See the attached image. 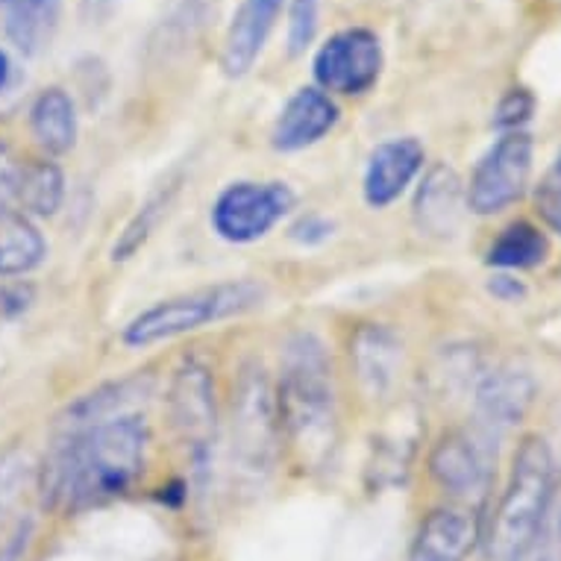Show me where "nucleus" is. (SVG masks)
Masks as SVG:
<instances>
[{
    "label": "nucleus",
    "mask_w": 561,
    "mask_h": 561,
    "mask_svg": "<svg viewBox=\"0 0 561 561\" xmlns=\"http://www.w3.org/2000/svg\"><path fill=\"white\" fill-rule=\"evenodd\" d=\"M150 433L136 412L71 435H56L42 468V500L50 508H85L124 494L145 470Z\"/></svg>",
    "instance_id": "nucleus-1"
},
{
    "label": "nucleus",
    "mask_w": 561,
    "mask_h": 561,
    "mask_svg": "<svg viewBox=\"0 0 561 561\" xmlns=\"http://www.w3.org/2000/svg\"><path fill=\"white\" fill-rule=\"evenodd\" d=\"M279 433L306 465H323L339 442V414L332 391L330 359L314 335L288 341L283 377L276 386Z\"/></svg>",
    "instance_id": "nucleus-2"
},
{
    "label": "nucleus",
    "mask_w": 561,
    "mask_h": 561,
    "mask_svg": "<svg viewBox=\"0 0 561 561\" xmlns=\"http://www.w3.org/2000/svg\"><path fill=\"white\" fill-rule=\"evenodd\" d=\"M262 300H265V288L253 279H227V283H215V286L194 288V291L165 297V300H157L148 309H141L136 318L127 321L121 341L136 350L153 347L162 341L183 339L203 327L241 318V314L259 309Z\"/></svg>",
    "instance_id": "nucleus-3"
},
{
    "label": "nucleus",
    "mask_w": 561,
    "mask_h": 561,
    "mask_svg": "<svg viewBox=\"0 0 561 561\" xmlns=\"http://www.w3.org/2000/svg\"><path fill=\"white\" fill-rule=\"evenodd\" d=\"M556 491V465L543 438L529 435L517 447L506 491L488 524L482 543L491 561H512L541 524Z\"/></svg>",
    "instance_id": "nucleus-4"
},
{
    "label": "nucleus",
    "mask_w": 561,
    "mask_h": 561,
    "mask_svg": "<svg viewBox=\"0 0 561 561\" xmlns=\"http://www.w3.org/2000/svg\"><path fill=\"white\" fill-rule=\"evenodd\" d=\"M279 414H276V388L262 368L248 365L241 370L230 409L232 465L244 477H265L274 468L279 450Z\"/></svg>",
    "instance_id": "nucleus-5"
},
{
    "label": "nucleus",
    "mask_w": 561,
    "mask_h": 561,
    "mask_svg": "<svg viewBox=\"0 0 561 561\" xmlns=\"http://www.w3.org/2000/svg\"><path fill=\"white\" fill-rule=\"evenodd\" d=\"M295 201L291 185L283 180H239L215 197L209 224L227 244H253L295 209Z\"/></svg>",
    "instance_id": "nucleus-6"
},
{
    "label": "nucleus",
    "mask_w": 561,
    "mask_h": 561,
    "mask_svg": "<svg viewBox=\"0 0 561 561\" xmlns=\"http://www.w3.org/2000/svg\"><path fill=\"white\" fill-rule=\"evenodd\" d=\"M535 141L526 129L500 133V138L479 159L465 188L468 209L473 215H497L524 197L533 176Z\"/></svg>",
    "instance_id": "nucleus-7"
},
{
    "label": "nucleus",
    "mask_w": 561,
    "mask_h": 561,
    "mask_svg": "<svg viewBox=\"0 0 561 561\" xmlns=\"http://www.w3.org/2000/svg\"><path fill=\"white\" fill-rule=\"evenodd\" d=\"M382 42L374 30L368 27H347L332 33L312 59V75L318 89L327 94H356L370 92L382 77Z\"/></svg>",
    "instance_id": "nucleus-8"
},
{
    "label": "nucleus",
    "mask_w": 561,
    "mask_h": 561,
    "mask_svg": "<svg viewBox=\"0 0 561 561\" xmlns=\"http://www.w3.org/2000/svg\"><path fill=\"white\" fill-rule=\"evenodd\" d=\"M168 417L180 444H185L197 461L206 459L218 435V400L215 377L201 359H185L168 386Z\"/></svg>",
    "instance_id": "nucleus-9"
},
{
    "label": "nucleus",
    "mask_w": 561,
    "mask_h": 561,
    "mask_svg": "<svg viewBox=\"0 0 561 561\" xmlns=\"http://www.w3.org/2000/svg\"><path fill=\"white\" fill-rule=\"evenodd\" d=\"M497 468V444L491 435L456 433L442 435L430 453V477L438 482L444 494L459 500H482L494 482Z\"/></svg>",
    "instance_id": "nucleus-10"
},
{
    "label": "nucleus",
    "mask_w": 561,
    "mask_h": 561,
    "mask_svg": "<svg viewBox=\"0 0 561 561\" xmlns=\"http://www.w3.org/2000/svg\"><path fill=\"white\" fill-rule=\"evenodd\" d=\"M426 150L414 136L388 138L370 150L365 176H362V197L370 209H386L405 194L414 176L424 171Z\"/></svg>",
    "instance_id": "nucleus-11"
},
{
    "label": "nucleus",
    "mask_w": 561,
    "mask_h": 561,
    "mask_svg": "<svg viewBox=\"0 0 561 561\" xmlns=\"http://www.w3.org/2000/svg\"><path fill=\"white\" fill-rule=\"evenodd\" d=\"M339 118L341 110L339 103L332 101V94L318 85H304L288 98L286 106L276 115L271 145L279 153H297V150L312 148L321 138L330 136Z\"/></svg>",
    "instance_id": "nucleus-12"
},
{
    "label": "nucleus",
    "mask_w": 561,
    "mask_h": 561,
    "mask_svg": "<svg viewBox=\"0 0 561 561\" xmlns=\"http://www.w3.org/2000/svg\"><path fill=\"white\" fill-rule=\"evenodd\" d=\"M403 365V341L391 327L365 323L350 335V368L370 400L391 394Z\"/></svg>",
    "instance_id": "nucleus-13"
},
{
    "label": "nucleus",
    "mask_w": 561,
    "mask_h": 561,
    "mask_svg": "<svg viewBox=\"0 0 561 561\" xmlns=\"http://www.w3.org/2000/svg\"><path fill=\"white\" fill-rule=\"evenodd\" d=\"M479 430L491 438L515 430L535 403V379L526 370L497 368L479 379L477 386Z\"/></svg>",
    "instance_id": "nucleus-14"
},
{
    "label": "nucleus",
    "mask_w": 561,
    "mask_h": 561,
    "mask_svg": "<svg viewBox=\"0 0 561 561\" xmlns=\"http://www.w3.org/2000/svg\"><path fill=\"white\" fill-rule=\"evenodd\" d=\"M283 3L286 0H241L239 12H236V19L227 30V38H224V75L239 80L256 65L259 54L265 50L267 38L274 33Z\"/></svg>",
    "instance_id": "nucleus-15"
},
{
    "label": "nucleus",
    "mask_w": 561,
    "mask_h": 561,
    "mask_svg": "<svg viewBox=\"0 0 561 561\" xmlns=\"http://www.w3.org/2000/svg\"><path fill=\"white\" fill-rule=\"evenodd\" d=\"M465 209H468V197L459 174L450 165L430 168L414 194V221L421 232L435 239H453Z\"/></svg>",
    "instance_id": "nucleus-16"
},
{
    "label": "nucleus",
    "mask_w": 561,
    "mask_h": 561,
    "mask_svg": "<svg viewBox=\"0 0 561 561\" xmlns=\"http://www.w3.org/2000/svg\"><path fill=\"white\" fill-rule=\"evenodd\" d=\"M477 517L465 508H435L426 515L412 543L414 561H465L479 541Z\"/></svg>",
    "instance_id": "nucleus-17"
},
{
    "label": "nucleus",
    "mask_w": 561,
    "mask_h": 561,
    "mask_svg": "<svg viewBox=\"0 0 561 561\" xmlns=\"http://www.w3.org/2000/svg\"><path fill=\"white\" fill-rule=\"evenodd\" d=\"M150 388L148 377H124L110 386L94 388L92 394L80 397L77 403L65 409V414L56 421V435H71L92 430L98 424H106L118 414H129V405L145 400Z\"/></svg>",
    "instance_id": "nucleus-18"
},
{
    "label": "nucleus",
    "mask_w": 561,
    "mask_h": 561,
    "mask_svg": "<svg viewBox=\"0 0 561 561\" xmlns=\"http://www.w3.org/2000/svg\"><path fill=\"white\" fill-rule=\"evenodd\" d=\"M30 129L36 145L50 157H62L77 145V106L71 94L50 85L30 106Z\"/></svg>",
    "instance_id": "nucleus-19"
},
{
    "label": "nucleus",
    "mask_w": 561,
    "mask_h": 561,
    "mask_svg": "<svg viewBox=\"0 0 561 561\" xmlns=\"http://www.w3.org/2000/svg\"><path fill=\"white\" fill-rule=\"evenodd\" d=\"M62 15V0H7L3 3V27L21 54H42Z\"/></svg>",
    "instance_id": "nucleus-20"
},
{
    "label": "nucleus",
    "mask_w": 561,
    "mask_h": 561,
    "mask_svg": "<svg viewBox=\"0 0 561 561\" xmlns=\"http://www.w3.org/2000/svg\"><path fill=\"white\" fill-rule=\"evenodd\" d=\"M47 256V244L30 215L21 209L0 213V276H24Z\"/></svg>",
    "instance_id": "nucleus-21"
},
{
    "label": "nucleus",
    "mask_w": 561,
    "mask_h": 561,
    "mask_svg": "<svg viewBox=\"0 0 561 561\" xmlns=\"http://www.w3.org/2000/svg\"><path fill=\"white\" fill-rule=\"evenodd\" d=\"M550 256V241L541 232V227H535L529 221L508 224L506 230H500V236L491 241L488 248V265L497 271H529L547 262Z\"/></svg>",
    "instance_id": "nucleus-22"
},
{
    "label": "nucleus",
    "mask_w": 561,
    "mask_h": 561,
    "mask_svg": "<svg viewBox=\"0 0 561 561\" xmlns=\"http://www.w3.org/2000/svg\"><path fill=\"white\" fill-rule=\"evenodd\" d=\"M180 183H183V176H168L165 183L159 185L150 192V197L141 206H138V213L133 215L124 227V232L115 241V248H112V259L115 262H127L138 253V250L145 248L150 241V236L159 230V224L165 221L168 213H171V206L176 201V192H180Z\"/></svg>",
    "instance_id": "nucleus-23"
},
{
    "label": "nucleus",
    "mask_w": 561,
    "mask_h": 561,
    "mask_svg": "<svg viewBox=\"0 0 561 561\" xmlns=\"http://www.w3.org/2000/svg\"><path fill=\"white\" fill-rule=\"evenodd\" d=\"M65 201V176L56 162H30L19 171V206L24 215L50 218Z\"/></svg>",
    "instance_id": "nucleus-24"
},
{
    "label": "nucleus",
    "mask_w": 561,
    "mask_h": 561,
    "mask_svg": "<svg viewBox=\"0 0 561 561\" xmlns=\"http://www.w3.org/2000/svg\"><path fill=\"white\" fill-rule=\"evenodd\" d=\"M512 561H561V485H556L541 524Z\"/></svg>",
    "instance_id": "nucleus-25"
},
{
    "label": "nucleus",
    "mask_w": 561,
    "mask_h": 561,
    "mask_svg": "<svg viewBox=\"0 0 561 561\" xmlns=\"http://www.w3.org/2000/svg\"><path fill=\"white\" fill-rule=\"evenodd\" d=\"M535 213L543 221V227L556 236H561V153L550 162L543 176L535 185Z\"/></svg>",
    "instance_id": "nucleus-26"
},
{
    "label": "nucleus",
    "mask_w": 561,
    "mask_h": 561,
    "mask_svg": "<svg viewBox=\"0 0 561 561\" xmlns=\"http://www.w3.org/2000/svg\"><path fill=\"white\" fill-rule=\"evenodd\" d=\"M323 0H291L288 3V54H304L321 27Z\"/></svg>",
    "instance_id": "nucleus-27"
},
{
    "label": "nucleus",
    "mask_w": 561,
    "mask_h": 561,
    "mask_svg": "<svg viewBox=\"0 0 561 561\" xmlns=\"http://www.w3.org/2000/svg\"><path fill=\"white\" fill-rule=\"evenodd\" d=\"M535 112V98L529 89H512L500 98L497 110H494V127L500 133H517L529 124Z\"/></svg>",
    "instance_id": "nucleus-28"
},
{
    "label": "nucleus",
    "mask_w": 561,
    "mask_h": 561,
    "mask_svg": "<svg viewBox=\"0 0 561 561\" xmlns=\"http://www.w3.org/2000/svg\"><path fill=\"white\" fill-rule=\"evenodd\" d=\"M27 473H30V461L24 453L12 450L10 456H3L0 459V520L3 515L10 512L12 503L19 500L21 488L27 482Z\"/></svg>",
    "instance_id": "nucleus-29"
},
{
    "label": "nucleus",
    "mask_w": 561,
    "mask_h": 561,
    "mask_svg": "<svg viewBox=\"0 0 561 561\" xmlns=\"http://www.w3.org/2000/svg\"><path fill=\"white\" fill-rule=\"evenodd\" d=\"M332 230H335V224L327 218V215H304L300 221L291 227V239L297 244H304V248H314V244H323L327 239H332Z\"/></svg>",
    "instance_id": "nucleus-30"
},
{
    "label": "nucleus",
    "mask_w": 561,
    "mask_h": 561,
    "mask_svg": "<svg viewBox=\"0 0 561 561\" xmlns=\"http://www.w3.org/2000/svg\"><path fill=\"white\" fill-rule=\"evenodd\" d=\"M488 291L497 300H503V304H520L526 297V286L517 276L508 274V271H497V274L491 276L488 279Z\"/></svg>",
    "instance_id": "nucleus-31"
},
{
    "label": "nucleus",
    "mask_w": 561,
    "mask_h": 561,
    "mask_svg": "<svg viewBox=\"0 0 561 561\" xmlns=\"http://www.w3.org/2000/svg\"><path fill=\"white\" fill-rule=\"evenodd\" d=\"M30 520L19 524V529L12 533V538L3 543V550H0V561H21L24 559V550H27V541H30Z\"/></svg>",
    "instance_id": "nucleus-32"
},
{
    "label": "nucleus",
    "mask_w": 561,
    "mask_h": 561,
    "mask_svg": "<svg viewBox=\"0 0 561 561\" xmlns=\"http://www.w3.org/2000/svg\"><path fill=\"white\" fill-rule=\"evenodd\" d=\"M115 3H118V0H83V10L89 12L92 19H101V15H106Z\"/></svg>",
    "instance_id": "nucleus-33"
},
{
    "label": "nucleus",
    "mask_w": 561,
    "mask_h": 561,
    "mask_svg": "<svg viewBox=\"0 0 561 561\" xmlns=\"http://www.w3.org/2000/svg\"><path fill=\"white\" fill-rule=\"evenodd\" d=\"M10 75H12L10 56H7V50H0V89H7V83H10Z\"/></svg>",
    "instance_id": "nucleus-34"
},
{
    "label": "nucleus",
    "mask_w": 561,
    "mask_h": 561,
    "mask_svg": "<svg viewBox=\"0 0 561 561\" xmlns=\"http://www.w3.org/2000/svg\"><path fill=\"white\" fill-rule=\"evenodd\" d=\"M3 3H7V0H0V7H3Z\"/></svg>",
    "instance_id": "nucleus-35"
}]
</instances>
